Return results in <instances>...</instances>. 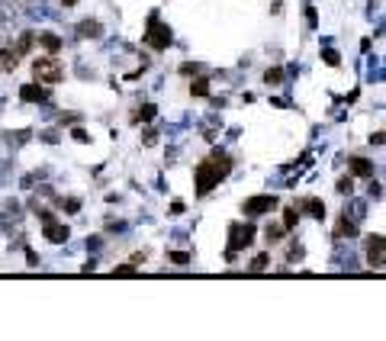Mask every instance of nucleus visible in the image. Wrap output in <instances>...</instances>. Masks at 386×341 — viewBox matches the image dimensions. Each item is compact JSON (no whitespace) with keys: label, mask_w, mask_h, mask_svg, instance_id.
I'll use <instances>...</instances> for the list:
<instances>
[{"label":"nucleus","mask_w":386,"mask_h":341,"mask_svg":"<svg viewBox=\"0 0 386 341\" xmlns=\"http://www.w3.org/2000/svg\"><path fill=\"white\" fill-rule=\"evenodd\" d=\"M322 58H325V65H332V68H338V65H341V58H338V52H335V48H325V52H322Z\"/></svg>","instance_id":"21"},{"label":"nucleus","mask_w":386,"mask_h":341,"mask_svg":"<svg viewBox=\"0 0 386 341\" xmlns=\"http://www.w3.org/2000/svg\"><path fill=\"white\" fill-rule=\"evenodd\" d=\"M267 264H271V254H258V258L251 261V271H264Z\"/></svg>","instance_id":"22"},{"label":"nucleus","mask_w":386,"mask_h":341,"mask_svg":"<svg viewBox=\"0 0 386 341\" xmlns=\"http://www.w3.org/2000/svg\"><path fill=\"white\" fill-rule=\"evenodd\" d=\"M274 206H277L274 193H261V197H248L241 210H245V216H264V213H271Z\"/></svg>","instance_id":"5"},{"label":"nucleus","mask_w":386,"mask_h":341,"mask_svg":"<svg viewBox=\"0 0 386 341\" xmlns=\"http://www.w3.org/2000/svg\"><path fill=\"white\" fill-rule=\"evenodd\" d=\"M45 238L52 241V245H62V241H68V229L58 225L55 219H48V222H45Z\"/></svg>","instance_id":"8"},{"label":"nucleus","mask_w":386,"mask_h":341,"mask_svg":"<svg viewBox=\"0 0 386 341\" xmlns=\"http://www.w3.org/2000/svg\"><path fill=\"white\" fill-rule=\"evenodd\" d=\"M286 232H290L286 225H280V222H271L267 229H264V238H267L271 245H277V241H283V238H286Z\"/></svg>","instance_id":"11"},{"label":"nucleus","mask_w":386,"mask_h":341,"mask_svg":"<svg viewBox=\"0 0 386 341\" xmlns=\"http://www.w3.org/2000/svg\"><path fill=\"white\" fill-rule=\"evenodd\" d=\"M71 136H74L78 142H90V136H87V132H84L81 126H74V132H71Z\"/></svg>","instance_id":"25"},{"label":"nucleus","mask_w":386,"mask_h":341,"mask_svg":"<svg viewBox=\"0 0 386 341\" xmlns=\"http://www.w3.org/2000/svg\"><path fill=\"white\" fill-rule=\"evenodd\" d=\"M280 81H283V71L280 68H267V71H264V84H267V87H277Z\"/></svg>","instance_id":"17"},{"label":"nucleus","mask_w":386,"mask_h":341,"mask_svg":"<svg viewBox=\"0 0 386 341\" xmlns=\"http://www.w3.org/2000/svg\"><path fill=\"white\" fill-rule=\"evenodd\" d=\"M142 42L148 45V48H155V52H164V48L171 45V29L151 16V26L145 29V39H142Z\"/></svg>","instance_id":"4"},{"label":"nucleus","mask_w":386,"mask_h":341,"mask_svg":"<svg viewBox=\"0 0 386 341\" xmlns=\"http://www.w3.org/2000/svg\"><path fill=\"white\" fill-rule=\"evenodd\" d=\"M296 222H299V213L293 210V206H286V210H283V225H286V229H293Z\"/></svg>","instance_id":"18"},{"label":"nucleus","mask_w":386,"mask_h":341,"mask_svg":"<svg viewBox=\"0 0 386 341\" xmlns=\"http://www.w3.org/2000/svg\"><path fill=\"white\" fill-rule=\"evenodd\" d=\"M386 238L383 235H370L367 238V261L373 264V267H383L386 264Z\"/></svg>","instance_id":"6"},{"label":"nucleus","mask_w":386,"mask_h":341,"mask_svg":"<svg viewBox=\"0 0 386 341\" xmlns=\"http://www.w3.org/2000/svg\"><path fill=\"white\" fill-rule=\"evenodd\" d=\"M39 45L45 48L48 55H58V52H62V39L52 35V32H39Z\"/></svg>","instance_id":"10"},{"label":"nucleus","mask_w":386,"mask_h":341,"mask_svg":"<svg viewBox=\"0 0 386 341\" xmlns=\"http://www.w3.org/2000/svg\"><path fill=\"white\" fill-rule=\"evenodd\" d=\"M32 74L42 84H58L65 78V68H62V62H58L55 55H45V58H35L32 62Z\"/></svg>","instance_id":"3"},{"label":"nucleus","mask_w":386,"mask_h":341,"mask_svg":"<svg viewBox=\"0 0 386 341\" xmlns=\"http://www.w3.org/2000/svg\"><path fill=\"white\" fill-rule=\"evenodd\" d=\"M351 187H354V180H351V177L338 180V193H351Z\"/></svg>","instance_id":"24"},{"label":"nucleus","mask_w":386,"mask_h":341,"mask_svg":"<svg viewBox=\"0 0 386 341\" xmlns=\"http://www.w3.org/2000/svg\"><path fill=\"white\" fill-rule=\"evenodd\" d=\"M62 4H65V7H74V4H78V0H62Z\"/></svg>","instance_id":"29"},{"label":"nucleus","mask_w":386,"mask_h":341,"mask_svg":"<svg viewBox=\"0 0 386 341\" xmlns=\"http://www.w3.org/2000/svg\"><path fill=\"white\" fill-rule=\"evenodd\" d=\"M0 58H4V68H16V65H20V52H16V48L10 52V48L0 45Z\"/></svg>","instance_id":"14"},{"label":"nucleus","mask_w":386,"mask_h":341,"mask_svg":"<svg viewBox=\"0 0 386 341\" xmlns=\"http://www.w3.org/2000/svg\"><path fill=\"white\" fill-rule=\"evenodd\" d=\"M45 87H42V81H32V84H23L20 87V100L23 103H39V100H45Z\"/></svg>","instance_id":"7"},{"label":"nucleus","mask_w":386,"mask_h":341,"mask_svg":"<svg viewBox=\"0 0 386 341\" xmlns=\"http://www.w3.org/2000/svg\"><path fill=\"white\" fill-rule=\"evenodd\" d=\"M81 35H93V39H96V35H100V26H96L93 20H84L81 23Z\"/></svg>","instance_id":"19"},{"label":"nucleus","mask_w":386,"mask_h":341,"mask_svg":"<svg viewBox=\"0 0 386 341\" xmlns=\"http://www.w3.org/2000/svg\"><path fill=\"white\" fill-rule=\"evenodd\" d=\"M370 142H373V145H386V132H373Z\"/></svg>","instance_id":"26"},{"label":"nucleus","mask_w":386,"mask_h":341,"mask_svg":"<svg viewBox=\"0 0 386 341\" xmlns=\"http://www.w3.org/2000/svg\"><path fill=\"white\" fill-rule=\"evenodd\" d=\"M357 235V225L351 222V219H348V213L338 219V225H335V238H354Z\"/></svg>","instance_id":"9"},{"label":"nucleus","mask_w":386,"mask_h":341,"mask_svg":"<svg viewBox=\"0 0 386 341\" xmlns=\"http://www.w3.org/2000/svg\"><path fill=\"white\" fill-rule=\"evenodd\" d=\"M116 274H119V277H132V274H136V264H119Z\"/></svg>","instance_id":"23"},{"label":"nucleus","mask_w":386,"mask_h":341,"mask_svg":"<svg viewBox=\"0 0 386 341\" xmlns=\"http://www.w3.org/2000/svg\"><path fill=\"white\" fill-rule=\"evenodd\" d=\"M65 210H68V213H78V210H81V203H78V200H68V203H65Z\"/></svg>","instance_id":"27"},{"label":"nucleus","mask_w":386,"mask_h":341,"mask_svg":"<svg viewBox=\"0 0 386 341\" xmlns=\"http://www.w3.org/2000/svg\"><path fill=\"white\" fill-rule=\"evenodd\" d=\"M228 170H232V158H228V155L216 151L209 158H203V161L197 164V174H193V177H197V193H200V197H206L219 180L228 177Z\"/></svg>","instance_id":"1"},{"label":"nucleus","mask_w":386,"mask_h":341,"mask_svg":"<svg viewBox=\"0 0 386 341\" xmlns=\"http://www.w3.org/2000/svg\"><path fill=\"white\" fill-rule=\"evenodd\" d=\"M255 232H258V229L251 225V222H245V225L235 222L232 229H228V251H225V261H228V264L235 261V254H238V251H245L251 241H255Z\"/></svg>","instance_id":"2"},{"label":"nucleus","mask_w":386,"mask_h":341,"mask_svg":"<svg viewBox=\"0 0 386 341\" xmlns=\"http://www.w3.org/2000/svg\"><path fill=\"white\" fill-rule=\"evenodd\" d=\"M155 113H158V106H155V103H145L142 109L132 113V123H148V119H155Z\"/></svg>","instance_id":"13"},{"label":"nucleus","mask_w":386,"mask_h":341,"mask_svg":"<svg viewBox=\"0 0 386 341\" xmlns=\"http://www.w3.org/2000/svg\"><path fill=\"white\" fill-rule=\"evenodd\" d=\"M351 174L354 177H370L373 174V164L367 161V158H351Z\"/></svg>","instance_id":"12"},{"label":"nucleus","mask_w":386,"mask_h":341,"mask_svg":"<svg viewBox=\"0 0 386 341\" xmlns=\"http://www.w3.org/2000/svg\"><path fill=\"white\" fill-rule=\"evenodd\" d=\"M306 20H309V26H316L319 16H316V10H306Z\"/></svg>","instance_id":"28"},{"label":"nucleus","mask_w":386,"mask_h":341,"mask_svg":"<svg viewBox=\"0 0 386 341\" xmlns=\"http://www.w3.org/2000/svg\"><path fill=\"white\" fill-rule=\"evenodd\" d=\"M167 258H171V264H177V267L190 264V254H187V251H171V254H167Z\"/></svg>","instance_id":"20"},{"label":"nucleus","mask_w":386,"mask_h":341,"mask_svg":"<svg viewBox=\"0 0 386 341\" xmlns=\"http://www.w3.org/2000/svg\"><path fill=\"white\" fill-rule=\"evenodd\" d=\"M303 206H306V213H309L312 219H325V206H322V200H306Z\"/></svg>","instance_id":"15"},{"label":"nucleus","mask_w":386,"mask_h":341,"mask_svg":"<svg viewBox=\"0 0 386 341\" xmlns=\"http://www.w3.org/2000/svg\"><path fill=\"white\" fill-rule=\"evenodd\" d=\"M190 93L193 97H206L209 93V78H197V81L190 84Z\"/></svg>","instance_id":"16"}]
</instances>
